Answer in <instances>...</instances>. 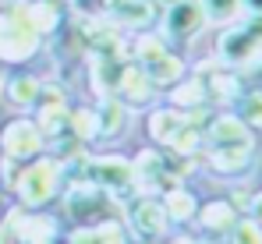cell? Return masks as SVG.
Wrapping results in <instances>:
<instances>
[{"label":"cell","mask_w":262,"mask_h":244,"mask_svg":"<svg viewBox=\"0 0 262 244\" xmlns=\"http://www.w3.org/2000/svg\"><path fill=\"white\" fill-rule=\"evenodd\" d=\"M255 219H262V195L255 198Z\"/></svg>","instance_id":"obj_1"},{"label":"cell","mask_w":262,"mask_h":244,"mask_svg":"<svg viewBox=\"0 0 262 244\" xmlns=\"http://www.w3.org/2000/svg\"><path fill=\"white\" fill-rule=\"evenodd\" d=\"M248 4H252V7H255V11L262 14V0H248Z\"/></svg>","instance_id":"obj_2"}]
</instances>
